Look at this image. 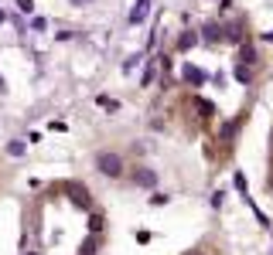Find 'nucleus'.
Listing matches in <instances>:
<instances>
[{"mask_svg": "<svg viewBox=\"0 0 273 255\" xmlns=\"http://www.w3.org/2000/svg\"><path fill=\"white\" fill-rule=\"evenodd\" d=\"M184 82H192V85H205V72L202 68H195V65H184Z\"/></svg>", "mask_w": 273, "mask_h": 255, "instance_id": "nucleus-8", "label": "nucleus"}, {"mask_svg": "<svg viewBox=\"0 0 273 255\" xmlns=\"http://www.w3.org/2000/svg\"><path fill=\"white\" fill-rule=\"evenodd\" d=\"M68 4H75V7H79V4H86V0H68Z\"/></svg>", "mask_w": 273, "mask_h": 255, "instance_id": "nucleus-23", "label": "nucleus"}, {"mask_svg": "<svg viewBox=\"0 0 273 255\" xmlns=\"http://www.w3.org/2000/svg\"><path fill=\"white\" fill-rule=\"evenodd\" d=\"M236 82L250 85V82H253V68H250V65H239V68H236Z\"/></svg>", "mask_w": 273, "mask_h": 255, "instance_id": "nucleus-12", "label": "nucleus"}, {"mask_svg": "<svg viewBox=\"0 0 273 255\" xmlns=\"http://www.w3.org/2000/svg\"><path fill=\"white\" fill-rule=\"evenodd\" d=\"M133 184L137 187H154V184H157V174L147 170V167H140V170H133Z\"/></svg>", "mask_w": 273, "mask_h": 255, "instance_id": "nucleus-4", "label": "nucleus"}, {"mask_svg": "<svg viewBox=\"0 0 273 255\" xmlns=\"http://www.w3.org/2000/svg\"><path fill=\"white\" fill-rule=\"evenodd\" d=\"M96 102H99L102 109H110V112H116V109H120V102H116V99H106V95H99Z\"/></svg>", "mask_w": 273, "mask_h": 255, "instance_id": "nucleus-18", "label": "nucleus"}, {"mask_svg": "<svg viewBox=\"0 0 273 255\" xmlns=\"http://www.w3.org/2000/svg\"><path fill=\"white\" fill-rule=\"evenodd\" d=\"M222 201H226V194H222V190H215V194H212V208H219Z\"/></svg>", "mask_w": 273, "mask_h": 255, "instance_id": "nucleus-21", "label": "nucleus"}, {"mask_svg": "<svg viewBox=\"0 0 273 255\" xmlns=\"http://www.w3.org/2000/svg\"><path fill=\"white\" fill-rule=\"evenodd\" d=\"M250 61H256V48L253 45H239V65H250Z\"/></svg>", "mask_w": 273, "mask_h": 255, "instance_id": "nucleus-11", "label": "nucleus"}, {"mask_svg": "<svg viewBox=\"0 0 273 255\" xmlns=\"http://www.w3.org/2000/svg\"><path fill=\"white\" fill-rule=\"evenodd\" d=\"M232 184H236V190L246 198V190H250V187H246V174H236V177H232Z\"/></svg>", "mask_w": 273, "mask_h": 255, "instance_id": "nucleus-17", "label": "nucleus"}, {"mask_svg": "<svg viewBox=\"0 0 273 255\" xmlns=\"http://www.w3.org/2000/svg\"><path fill=\"white\" fill-rule=\"evenodd\" d=\"M96 252H99V235H89V238L79 245V255H96Z\"/></svg>", "mask_w": 273, "mask_h": 255, "instance_id": "nucleus-10", "label": "nucleus"}, {"mask_svg": "<svg viewBox=\"0 0 273 255\" xmlns=\"http://www.w3.org/2000/svg\"><path fill=\"white\" fill-rule=\"evenodd\" d=\"M263 41H266V45H273V31H266V34H263Z\"/></svg>", "mask_w": 273, "mask_h": 255, "instance_id": "nucleus-22", "label": "nucleus"}, {"mask_svg": "<svg viewBox=\"0 0 273 255\" xmlns=\"http://www.w3.org/2000/svg\"><path fill=\"white\" fill-rule=\"evenodd\" d=\"M4 21H7V14H4V11H0V24H4Z\"/></svg>", "mask_w": 273, "mask_h": 255, "instance_id": "nucleus-24", "label": "nucleus"}, {"mask_svg": "<svg viewBox=\"0 0 273 255\" xmlns=\"http://www.w3.org/2000/svg\"><path fill=\"white\" fill-rule=\"evenodd\" d=\"M198 38H202V34H195V31H184L181 38H178V51H188V48H195V45H198Z\"/></svg>", "mask_w": 273, "mask_h": 255, "instance_id": "nucleus-9", "label": "nucleus"}, {"mask_svg": "<svg viewBox=\"0 0 273 255\" xmlns=\"http://www.w3.org/2000/svg\"><path fill=\"white\" fill-rule=\"evenodd\" d=\"M96 167H99V174L106 177H123V156L120 153H96Z\"/></svg>", "mask_w": 273, "mask_h": 255, "instance_id": "nucleus-1", "label": "nucleus"}, {"mask_svg": "<svg viewBox=\"0 0 273 255\" xmlns=\"http://www.w3.org/2000/svg\"><path fill=\"white\" fill-rule=\"evenodd\" d=\"M222 38H226V27H222L219 21H208L202 27V41H208V45H219Z\"/></svg>", "mask_w": 273, "mask_h": 255, "instance_id": "nucleus-3", "label": "nucleus"}, {"mask_svg": "<svg viewBox=\"0 0 273 255\" xmlns=\"http://www.w3.org/2000/svg\"><path fill=\"white\" fill-rule=\"evenodd\" d=\"M89 232H92V235L102 232V214H99V211H92V214H89Z\"/></svg>", "mask_w": 273, "mask_h": 255, "instance_id": "nucleus-13", "label": "nucleus"}, {"mask_svg": "<svg viewBox=\"0 0 273 255\" xmlns=\"http://www.w3.org/2000/svg\"><path fill=\"white\" fill-rule=\"evenodd\" d=\"M168 194H150V204H154V208H160V204H168Z\"/></svg>", "mask_w": 273, "mask_h": 255, "instance_id": "nucleus-19", "label": "nucleus"}, {"mask_svg": "<svg viewBox=\"0 0 273 255\" xmlns=\"http://www.w3.org/2000/svg\"><path fill=\"white\" fill-rule=\"evenodd\" d=\"M0 89H4V78H0Z\"/></svg>", "mask_w": 273, "mask_h": 255, "instance_id": "nucleus-25", "label": "nucleus"}, {"mask_svg": "<svg viewBox=\"0 0 273 255\" xmlns=\"http://www.w3.org/2000/svg\"><path fill=\"white\" fill-rule=\"evenodd\" d=\"M24 150H28L24 140H11V143H7V153H11V156H24Z\"/></svg>", "mask_w": 273, "mask_h": 255, "instance_id": "nucleus-14", "label": "nucleus"}, {"mask_svg": "<svg viewBox=\"0 0 273 255\" xmlns=\"http://www.w3.org/2000/svg\"><path fill=\"white\" fill-rule=\"evenodd\" d=\"M147 11H150V0H137V7L130 11V24H144L147 21Z\"/></svg>", "mask_w": 273, "mask_h": 255, "instance_id": "nucleus-7", "label": "nucleus"}, {"mask_svg": "<svg viewBox=\"0 0 273 255\" xmlns=\"http://www.w3.org/2000/svg\"><path fill=\"white\" fill-rule=\"evenodd\" d=\"M17 11H24V14H31V11H34V0H17Z\"/></svg>", "mask_w": 273, "mask_h": 255, "instance_id": "nucleus-20", "label": "nucleus"}, {"mask_svg": "<svg viewBox=\"0 0 273 255\" xmlns=\"http://www.w3.org/2000/svg\"><path fill=\"white\" fill-rule=\"evenodd\" d=\"M28 255H38V252H28Z\"/></svg>", "mask_w": 273, "mask_h": 255, "instance_id": "nucleus-26", "label": "nucleus"}, {"mask_svg": "<svg viewBox=\"0 0 273 255\" xmlns=\"http://www.w3.org/2000/svg\"><path fill=\"white\" fill-rule=\"evenodd\" d=\"M195 255H202V252H195Z\"/></svg>", "mask_w": 273, "mask_h": 255, "instance_id": "nucleus-27", "label": "nucleus"}, {"mask_svg": "<svg viewBox=\"0 0 273 255\" xmlns=\"http://www.w3.org/2000/svg\"><path fill=\"white\" fill-rule=\"evenodd\" d=\"M198 102V112H202L205 119H212V116H215V106H212V102H205V99H195Z\"/></svg>", "mask_w": 273, "mask_h": 255, "instance_id": "nucleus-15", "label": "nucleus"}, {"mask_svg": "<svg viewBox=\"0 0 273 255\" xmlns=\"http://www.w3.org/2000/svg\"><path fill=\"white\" fill-rule=\"evenodd\" d=\"M154 75H157V61L144 68V78H140V82H144V85H150V82H154Z\"/></svg>", "mask_w": 273, "mask_h": 255, "instance_id": "nucleus-16", "label": "nucleus"}, {"mask_svg": "<svg viewBox=\"0 0 273 255\" xmlns=\"http://www.w3.org/2000/svg\"><path fill=\"white\" fill-rule=\"evenodd\" d=\"M65 194H68V201H72L75 208H82V211H89V208H92L89 187H86V184H79V180H68V184H65Z\"/></svg>", "mask_w": 273, "mask_h": 255, "instance_id": "nucleus-2", "label": "nucleus"}, {"mask_svg": "<svg viewBox=\"0 0 273 255\" xmlns=\"http://www.w3.org/2000/svg\"><path fill=\"white\" fill-rule=\"evenodd\" d=\"M242 21H232V24H226V41H232V45H246V38H242Z\"/></svg>", "mask_w": 273, "mask_h": 255, "instance_id": "nucleus-5", "label": "nucleus"}, {"mask_svg": "<svg viewBox=\"0 0 273 255\" xmlns=\"http://www.w3.org/2000/svg\"><path fill=\"white\" fill-rule=\"evenodd\" d=\"M239 126H242V116H236V119H226L222 126H219V136H222V140H232V136L239 133Z\"/></svg>", "mask_w": 273, "mask_h": 255, "instance_id": "nucleus-6", "label": "nucleus"}]
</instances>
